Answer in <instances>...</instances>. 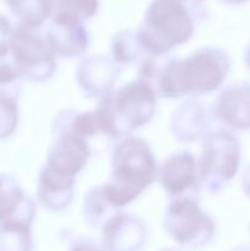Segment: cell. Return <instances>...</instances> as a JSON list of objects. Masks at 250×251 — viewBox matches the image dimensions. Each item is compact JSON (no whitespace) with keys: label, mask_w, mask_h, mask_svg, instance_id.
Returning <instances> with one entry per match:
<instances>
[{"label":"cell","mask_w":250,"mask_h":251,"mask_svg":"<svg viewBox=\"0 0 250 251\" xmlns=\"http://www.w3.org/2000/svg\"><path fill=\"white\" fill-rule=\"evenodd\" d=\"M211 120L210 108L198 97H188L172 112L169 131L179 144H193L207 134Z\"/></svg>","instance_id":"8fae6325"},{"label":"cell","mask_w":250,"mask_h":251,"mask_svg":"<svg viewBox=\"0 0 250 251\" xmlns=\"http://www.w3.org/2000/svg\"><path fill=\"white\" fill-rule=\"evenodd\" d=\"M14 25L5 15L0 14V59L10 55V42Z\"/></svg>","instance_id":"7402d4cb"},{"label":"cell","mask_w":250,"mask_h":251,"mask_svg":"<svg viewBox=\"0 0 250 251\" xmlns=\"http://www.w3.org/2000/svg\"><path fill=\"white\" fill-rule=\"evenodd\" d=\"M32 223L11 221L0 225V251H31Z\"/></svg>","instance_id":"ffe728a7"},{"label":"cell","mask_w":250,"mask_h":251,"mask_svg":"<svg viewBox=\"0 0 250 251\" xmlns=\"http://www.w3.org/2000/svg\"><path fill=\"white\" fill-rule=\"evenodd\" d=\"M44 37L56 58L63 59L81 58L85 55L91 43L85 24L63 20H49Z\"/></svg>","instance_id":"5bb4252c"},{"label":"cell","mask_w":250,"mask_h":251,"mask_svg":"<svg viewBox=\"0 0 250 251\" xmlns=\"http://www.w3.org/2000/svg\"><path fill=\"white\" fill-rule=\"evenodd\" d=\"M146 56L136 31L131 28H123L115 32L110 38V58L119 66H127L137 63Z\"/></svg>","instance_id":"e0dca14e"},{"label":"cell","mask_w":250,"mask_h":251,"mask_svg":"<svg viewBox=\"0 0 250 251\" xmlns=\"http://www.w3.org/2000/svg\"><path fill=\"white\" fill-rule=\"evenodd\" d=\"M10 55L22 80L29 82H48L58 69V58L41 29L14 25Z\"/></svg>","instance_id":"8992f818"},{"label":"cell","mask_w":250,"mask_h":251,"mask_svg":"<svg viewBox=\"0 0 250 251\" xmlns=\"http://www.w3.org/2000/svg\"><path fill=\"white\" fill-rule=\"evenodd\" d=\"M75 185L76 176L60 173L43 164L37 178V202L51 212H61L73 202Z\"/></svg>","instance_id":"4fadbf2b"},{"label":"cell","mask_w":250,"mask_h":251,"mask_svg":"<svg viewBox=\"0 0 250 251\" xmlns=\"http://www.w3.org/2000/svg\"><path fill=\"white\" fill-rule=\"evenodd\" d=\"M37 207L12 174L0 173V225L11 221L33 223Z\"/></svg>","instance_id":"9a60e30c"},{"label":"cell","mask_w":250,"mask_h":251,"mask_svg":"<svg viewBox=\"0 0 250 251\" xmlns=\"http://www.w3.org/2000/svg\"><path fill=\"white\" fill-rule=\"evenodd\" d=\"M230 71L225 49L205 46L185 58L169 54L146 55L140 60L137 78L164 100L200 97L221 90Z\"/></svg>","instance_id":"6da1fadb"},{"label":"cell","mask_w":250,"mask_h":251,"mask_svg":"<svg viewBox=\"0 0 250 251\" xmlns=\"http://www.w3.org/2000/svg\"><path fill=\"white\" fill-rule=\"evenodd\" d=\"M242 189L245 196L250 199V163L242 172Z\"/></svg>","instance_id":"603a6c76"},{"label":"cell","mask_w":250,"mask_h":251,"mask_svg":"<svg viewBox=\"0 0 250 251\" xmlns=\"http://www.w3.org/2000/svg\"><path fill=\"white\" fill-rule=\"evenodd\" d=\"M157 181L169 198L184 195L198 196L201 190L198 158L190 151H176L158 166Z\"/></svg>","instance_id":"ba28073f"},{"label":"cell","mask_w":250,"mask_h":251,"mask_svg":"<svg viewBox=\"0 0 250 251\" xmlns=\"http://www.w3.org/2000/svg\"><path fill=\"white\" fill-rule=\"evenodd\" d=\"M206 0H152L136 31L146 55L169 54L186 44L207 17Z\"/></svg>","instance_id":"7a4b0ae2"},{"label":"cell","mask_w":250,"mask_h":251,"mask_svg":"<svg viewBox=\"0 0 250 251\" xmlns=\"http://www.w3.org/2000/svg\"><path fill=\"white\" fill-rule=\"evenodd\" d=\"M249 230H250V223H249Z\"/></svg>","instance_id":"484cf974"},{"label":"cell","mask_w":250,"mask_h":251,"mask_svg":"<svg viewBox=\"0 0 250 251\" xmlns=\"http://www.w3.org/2000/svg\"><path fill=\"white\" fill-rule=\"evenodd\" d=\"M103 244L112 251H134L146 242L147 228L139 217L117 211L102 226Z\"/></svg>","instance_id":"7c38bea8"},{"label":"cell","mask_w":250,"mask_h":251,"mask_svg":"<svg viewBox=\"0 0 250 251\" xmlns=\"http://www.w3.org/2000/svg\"><path fill=\"white\" fill-rule=\"evenodd\" d=\"M122 70L110 55L85 54L76 66V83L85 97L98 100L115 88Z\"/></svg>","instance_id":"9c48e42d"},{"label":"cell","mask_w":250,"mask_h":251,"mask_svg":"<svg viewBox=\"0 0 250 251\" xmlns=\"http://www.w3.org/2000/svg\"><path fill=\"white\" fill-rule=\"evenodd\" d=\"M117 211L119 210L113 207L108 201L100 184L92 186L83 196L82 215L91 227H102L103 223Z\"/></svg>","instance_id":"d6986e66"},{"label":"cell","mask_w":250,"mask_h":251,"mask_svg":"<svg viewBox=\"0 0 250 251\" xmlns=\"http://www.w3.org/2000/svg\"><path fill=\"white\" fill-rule=\"evenodd\" d=\"M50 19L85 24L97 15L100 0H50Z\"/></svg>","instance_id":"ac0fdd59"},{"label":"cell","mask_w":250,"mask_h":251,"mask_svg":"<svg viewBox=\"0 0 250 251\" xmlns=\"http://www.w3.org/2000/svg\"><path fill=\"white\" fill-rule=\"evenodd\" d=\"M212 119L232 131L250 130V81L222 87L210 107Z\"/></svg>","instance_id":"30bf717a"},{"label":"cell","mask_w":250,"mask_h":251,"mask_svg":"<svg viewBox=\"0 0 250 251\" xmlns=\"http://www.w3.org/2000/svg\"><path fill=\"white\" fill-rule=\"evenodd\" d=\"M157 102L154 91L136 77L100 98L96 109L118 141L149 125L156 117Z\"/></svg>","instance_id":"277c9868"},{"label":"cell","mask_w":250,"mask_h":251,"mask_svg":"<svg viewBox=\"0 0 250 251\" xmlns=\"http://www.w3.org/2000/svg\"><path fill=\"white\" fill-rule=\"evenodd\" d=\"M196 158L201 189L210 194L221 193L239 172V139L225 127L208 130L201 140V153Z\"/></svg>","instance_id":"5b68a950"},{"label":"cell","mask_w":250,"mask_h":251,"mask_svg":"<svg viewBox=\"0 0 250 251\" xmlns=\"http://www.w3.org/2000/svg\"><path fill=\"white\" fill-rule=\"evenodd\" d=\"M156 156L151 145L136 135L122 137L112 147L109 180L100 184L108 201L122 210L157 180Z\"/></svg>","instance_id":"3957f363"},{"label":"cell","mask_w":250,"mask_h":251,"mask_svg":"<svg viewBox=\"0 0 250 251\" xmlns=\"http://www.w3.org/2000/svg\"><path fill=\"white\" fill-rule=\"evenodd\" d=\"M20 93L0 90V141L11 137L20 123Z\"/></svg>","instance_id":"44dd1931"},{"label":"cell","mask_w":250,"mask_h":251,"mask_svg":"<svg viewBox=\"0 0 250 251\" xmlns=\"http://www.w3.org/2000/svg\"><path fill=\"white\" fill-rule=\"evenodd\" d=\"M220 1L225 2V4H228V5H242V4H245V2H248L249 0H220Z\"/></svg>","instance_id":"d4e9b609"},{"label":"cell","mask_w":250,"mask_h":251,"mask_svg":"<svg viewBox=\"0 0 250 251\" xmlns=\"http://www.w3.org/2000/svg\"><path fill=\"white\" fill-rule=\"evenodd\" d=\"M11 14L16 17V25L32 29H42L51 16L50 0H2Z\"/></svg>","instance_id":"2e32d148"},{"label":"cell","mask_w":250,"mask_h":251,"mask_svg":"<svg viewBox=\"0 0 250 251\" xmlns=\"http://www.w3.org/2000/svg\"><path fill=\"white\" fill-rule=\"evenodd\" d=\"M163 227L174 242L189 248L206 245L216 232L212 217L195 195L172 198L164 211Z\"/></svg>","instance_id":"52a82bcc"},{"label":"cell","mask_w":250,"mask_h":251,"mask_svg":"<svg viewBox=\"0 0 250 251\" xmlns=\"http://www.w3.org/2000/svg\"><path fill=\"white\" fill-rule=\"evenodd\" d=\"M244 61H245V65L247 68L250 70V43L248 44L247 49H245V53H244Z\"/></svg>","instance_id":"cb8c5ba5"}]
</instances>
